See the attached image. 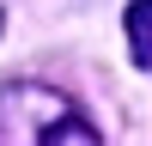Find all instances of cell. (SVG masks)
<instances>
[{"label": "cell", "mask_w": 152, "mask_h": 146, "mask_svg": "<svg viewBox=\"0 0 152 146\" xmlns=\"http://www.w3.org/2000/svg\"><path fill=\"white\" fill-rule=\"evenodd\" d=\"M31 146H104V140H97V128H91L73 104H61L55 116H43V128L31 134Z\"/></svg>", "instance_id": "6da1fadb"}, {"label": "cell", "mask_w": 152, "mask_h": 146, "mask_svg": "<svg viewBox=\"0 0 152 146\" xmlns=\"http://www.w3.org/2000/svg\"><path fill=\"white\" fill-rule=\"evenodd\" d=\"M122 31H128V55H134V67L152 73V0H134L128 18H122Z\"/></svg>", "instance_id": "7a4b0ae2"}, {"label": "cell", "mask_w": 152, "mask_h": 146, "mask_svg": "<svg viewBox=\"0 0 152 146\" xmlns=\"http://www.w3.org/2000/svg\"><path fill=\"white\" fill-rule=\"evenodd\" d=\"M0 24H6V18H0Z\"/></svg>", "instance_id": "3957f363"}]
</instances>
